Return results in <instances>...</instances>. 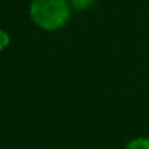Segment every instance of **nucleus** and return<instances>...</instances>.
I'll return each instance as SVG.
<instances>
[{"label":"nucleus","instance_id":"obj_4","mask_svg":"<svg viewBox=\"0 0 149 149\" xmlns=\"http://www.w3.org/2000/svg\"><path fill=\"white\" fill-rule=\"evenodd\" d=\"M10 45V35L8 31L0 28V51H5Z\"/></svg>","mask_w":149,"mask_h":149},{"label":"nucleus","instance_id":"obj_3","mask_svg":"<svg viewBox=\"0 0 149 149\" xmlns=\"http://www.w3.org/2000/svg\"><path fill=\"white\" fill-rule=\"evenodd\" d=\"M69 3L73 10L84 12V10H88L91 6H94L95 0H69Z\"/></svg>","mask_w":149,"mask_h":149},{"label":"nucleus","instance_id":"obj_2","mask_svg":"<svg viewBox=\"0 0 149 149\" xmlns=\"http://www.w3.org/2000/svg\"><path fill=\"white\" fill-rule=\"evenodd\" d=\"M124 149H149V137L136 136L126 143Z\"/></svg>","mask_w":149,"mask_h":149},{"label":"nucleus","instance_id":"obj_1","mask_svg":"<svg viewBox=\"0 0 149 149\" xmlns=\"http://www.w3.org/2000/svg\"><path fill=\"white\" fill-rule=\"evenodd\" d=\"M28 12L35 26L54 32L67 25L72 8L69 0H31Z\"/></svg>","mask_w":149,"mask_h":149}]
</instances>
